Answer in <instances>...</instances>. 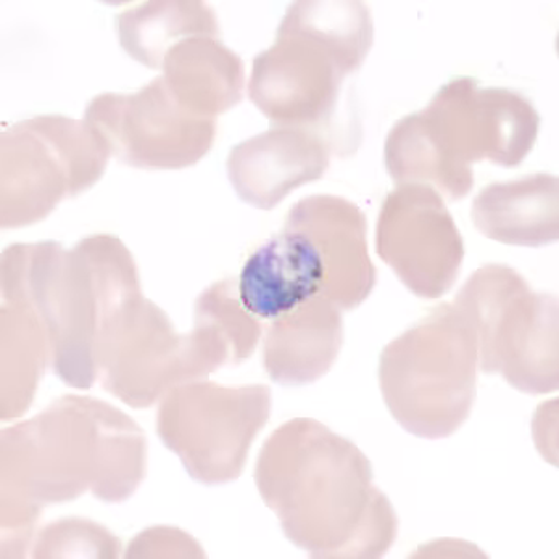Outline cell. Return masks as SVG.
I'll use <instances>...</instances> for the list:
<instances>
[{
  "label": "cell",
  "mask_w": 559,
  "mask_h": 559,
  "mask_svg": "<svg viewBox=\"0 0 559 559\" xmlns=\"http://www.w3.org/2000/svg\"><path fill=\"white\" fill-rule=\"evenodd\" d=\"M112 152L86 120L36 116L0 136V226L25 228L103 178Z\"/></svg>",
  "instance_id": "cell-8"
},
{
  "label": "cell",
  "mask_w": 559,
  "mask_h": 559,
  "mask_svg": "<svg viewBox=\"0 0 559 559\" xmlns=\"http://www.w3.org/2000/svg\"><path fill=\"white\" fill-rule=\"evenodd\" d=\"M342 345V310L318 295L274 319L263 345V366L284 386L313 384L331 371Z\"/></svg>",
  "instance_id": "cell-16"
},
{
  "label": "cell",
  "mask_w": 559,
  "mask_h": 559,
  "mask_svg": "<svg viewBox=\"0 0 559 559\" xmlns=\"http://www.w3.org/2000/svg\"><path fill=\"white\" fill-rule=\"evenodd\" d=\"M271 388L185 382L163 397L157 435L198 484L236 481L271 416Z\"/></svg>",
  "instance_id": "cell-9"
},
{
  "label": "cell",
  "mask_w": 559,
  "mask_h": 559,
  "mask_svg": "<svg viewBox=\"0 0 559 559\" xmlns=\"http://www.w3.org/2000/svg\"><path fill=\"white\" fill-rule=\"evenodd\" d=\"M539 126L537 108L519 92L459 76L390 129L384 165L395 183L429 185L457 202L474 187V163L515 168L534 150Z\"/></svg>",
  "instance_id": "cell-4"
},
{
  "label": "cell",
  "mask_w": 559,
  "mask_h": 559,
  "mask_svg": "<svg viewBox=\"0 0 559 559\" xmlns=\"http://www.w3.org/2000/svg\"><path fill=\"white\" fill-rule=\"evenodd\" d=\"M2 300L31 306L51 344V368L68 386L96 384L107 332L129 300L142 295L136 263L115 236L12 245L0 261Z\"/></svg>",
  "instance_id": "cell-3"
},
{
  "label": "cell",
  "mask_w": 559,
  "mask_h": 559,
  "mask_svg": "<svg viewBox=\"0 0 559 559\" xmlns=\"http://www.w3.org/2000/svg\"><path fill=\"white\" fill-rule=\"evenodd\" d=\"M147 440L139 424L105 401L66 395L0 432L2 558H23L45 506L90 490L121 503L146 477Z\"/></svg>",
  "instance_id": "cell-1"
},
{
  "label": "cell",
  "mask_w": 559,
  "mask_h": 559,
  "mask_svg": "<svg viewBox=\"0 0 559 559\" xmlns=\"http://www.w3.org/2000/svg\"><path fill=\"white\" fill-rule=\"evenodd\" d=\"M118 36L129 57L160 70L165 57L183 39L221 38L215 12L205 2H146L118 15Z\"/></svg>",
  "instance_id": "cell-20"
},
{
  "label": "cell",
  "mask_w": 559,
  "mask_h": 559,
  "mask_svg": "<svg viewBox=\"0 0 559 559\" xmlns=\"http://www.w3.org/2000/svg\"><path fill=\"white\" fill-rule=\"evenodd\" d=\"M476 332L453 302L432 308L379 360L388 411L419 439H448L463 427L476 401Z\"/></svg>",
  "instance_id": "cell-6"
},
{
  "label": "cell",
  "mask_w": 559,
  "mask_h": 559,
  "mask_svg": "<svg viewBox=\"0 0 559 559\" xmlns=\"http://www.w3.org/2000/svg\"><path fill=\"white\" fill-rule=\"evenodd\" d=\"M191 336L215 373L223 366H237L254 355L261 326L242 305L236 284L224 280L198 297Z\"/></svg>",
  "instance_id": "cell-21"
},
{
  "label": "cell",
  "mask_w": 559,
  "mask_h": 559,
  "mask_svg": "<svg viewBox=\"0 0 559 559\" xmlns=\"http://www.w3.org/2000/svg\"><path fill=\"white\" fill-rule=\"evenodd\" d=\"M84 120L121 163L142 170L194 166L210 153L216 136V120L183 107L163 76L133 94L94 97Z\"/></svg>",
  "instance_id": "cell-10"
},
{
  "label": "cell",
  "mask_w": 559,
  "mask_h": 559,
  "mask_svg": "<svg viewBox=\"0 0 559 559\" xmlns=\"http://www.w3.org/2000/svg\"><path fill=\"white\" fill-rule=\"evenodd\" d=\"M371 45L373 17L364 2H295L274 44L254 58L248 97L274 128L321 131Z\"/></svg>",
  "instance_id": "cell-5"
},
{
  "label": "cell",
  "mask_w": 559,
  "mask_h": 559,
  "mask_svg": "<svg viewBox=\"0 0 559 559\" xmlns=\"http://www.w3.org/2000/svg\"><path fill=\"white\" fill-rule=\"evenodd\" d=\"M376 247L403 286L421 299L450 292L464 260L457 224L429 185H397L388 194L377 218Z\"/></svg>",
  "instance_id": "cell-12"
},
{
  "label": "cell",
  "mask_w": 559,
  "mask_h": 559,
  "mask_svg": "<svg viewBox=\"0 0 559 559\" xmlns=\"http://www.w3.org/2000/svg\"><path fill=\"white\" fill-rule=\"evenodd\" d=\"M286 228L305 234L318 248L324 269L321 297L340 310H355L377 284L368 248L364 211L345 198L316 194L302 198L286 216Z\"/></svg>",
  "instance_id": "cell-13"
},
{
  "label": "cell",
  "mask_w": 559,
  "mask_h": 559,
  "mask_svg": "<svg viewBox=\"0 0 559 559\" xmlns=\"http://www.w3.org/2000/svg\"><path fill=\"white\" fill-rule=\"evenodd\" d=\"M120 539L108 530L81 519L45 527L33 547L34 558H118Z\"/></svg>",
  "instance_id": "cell-22"
},
{
  "label": "cell",
  "mask_w": 559,
  "mask_h": 559,
  "mask_svg": "<svg viewBox=\"0 0 559 559\" xmlns=\"http://www.w3.org/2000/svg\"><path fill=\"white\" fill-rule=\"evenodd\" d=\"M128 558H202L204 552L178 527H150L129 545Z\"/></svg>",
  "instance_id": "cell-23"
},
{
  "label": "cell",
  "mask_w": 559,
  "mask_h": 559,
  "mask_svg": "<svg viewBox=\"0 0 559 559\" xmlns=\"http://www.w3.org/2000/svg\"><path fill=\"white\" fill-rule=\"evenodd\" d=\"M254 479L287 539L313 558H381L394 545L400 522L369 459L318 419L278 427Z\"/></svg>",
  "instance_id": "cell-2"
},
{
  "label": "cell",
  "mask_w": 559,
  "mask_h": 559,
  "mask_svg": "<svg viewBox=\"0 0 559 559\" xmlns=\"http://www.w3.org/2000/svg\"><path fill=\"white\" fill-rule=\"evenodd\" d=\"M453 305L477 337V364L530 395L559 386L558 299L535 293L522 274L500 263L477 269Z\"/></svg>",
  "instance_id": "cell-7"
},
{
  "label": "cell",
  "mask_w": 559,
  "mask_h": 559,
  "mask_svg": "<svg viewBox=\"0 0 559 559\" xmlns=\"http://www.w3.org/2000/svg\"><path fill=\"white\" fill-rule=\"evenodd\" d=\"M0 416L20 418L33 405L51 344L41 319L31 306L2 300L0 308Z\"/></svg>",
  "instance_id": "cell-19"
},
{
  "label": "cell",
  "mask_w": 559,
  "mask_h": 559,
  "mask_svg": "<svg viewBox=\"0 0 559 559\" xmlns=\"http://www.w3.org/2000/svg\"><path fill=\"white\" fill-rule=\"evenodd\" d=\"M160 70L173 96L194 115L216 120L242 102L245 64L218 38L197 36L179 41Z\"/></svg>",
  "instance_id": "cell-18"
},
{
  "label": "cell",
  "mask_w": 559,
  "mask_h": 559,
  "mask_svg": "<svg viewBox=\"0 0 559 559\" xmlns=\"http://www.w3.org/2000/svg\"><path fill=\"white\" fill-rule=\"evenodd\" d=\"M332 147L323 131L273 128L237 144L226 170L245 204L274 210L295 189L323 178Z\"/></svg>",
  "instance_id": "cell-14"
},
{
  "label": "cell",
  "mask_w": 559,
  "mask_h": 559,
  "mask_svg": "<svg viewBox=\"0 0 559 559\" xmlns=\"http://www.w3.org/2000/svg\"><path fill=\"white\" fill-rule=\"evenodd\" d=\"M472 221L479 234L513 247L539 248L558 241L559 181L532 174L492 183L477 194Z\"/></svg>",
  "instance_id": "cell-17"
},
{
  "label": "cell",
  "mask_w": 559,
  "mask_h": 559,
  "mask_svg": "<svg viewBox=\"0 0 559 559\" xmlns=\"http://www.w3.org/2000/svg\"><path fill=\"white\" fill-rule=\"evenodd\" d=\"M99 376L108 394L129 407L147 408L179 384L204 381L211 369L191 332H176L165 310L139 295L107 332Z\"/></svg>",
  "instance_id": "cell-11"
},
{
  "label": "cell",
  "mask_w": 559,
  "mask_h": 559,
  "mask_svg": "<svg viewBox=\"0 0 559 559\" xmlns=\"http://www.w3.org/2000/svg\"><path fill=\"white\" fill-rule=\"evenodd\" d=\"M323 284V261L316 245L284 226L248 258L237 289L248 312L274 321L321 295Z\"/></svg>",
  "instance_id": "cell-15"
}]
</instances>
